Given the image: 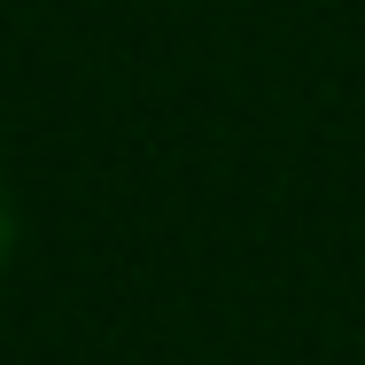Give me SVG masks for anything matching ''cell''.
I'll use <instances>...</instances> for the list:
<instances>
[{
  "mask_svg": "<svg viewBox=\"0 0 365 365\" xmlns=\"http://www.w3.org/2000/svg\"><path fill=\"white\" fill-rule=\"evenodd\" d=\"M0 257H8V210H0Z\"/></svg>",
  "mask_w": 365,
  "mask_h": 365,
  "instance_id": "cell-1",
  "label": "cell"
}]
</instances>
